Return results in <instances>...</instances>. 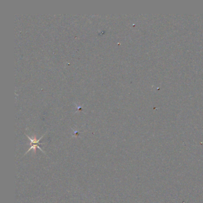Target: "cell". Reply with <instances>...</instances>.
<instances>
[{"label":"cell","mask_w":203,"mask_h":203,"mask_svg":"<svg viewBox=\"0 0 203 203\" xmlns=\"http://www.w3.org/2000/svg\"><path fill=\"white\" fill-rule=\"evenodd\" d=\"M28 136V138L31 140V147L29 149V150L27 151V153H28L29 151H30L31 150H32V149H33L34 151V153H35L36 152V148L37 147V148H38L41 151H42V152H44L43 151V150H42V149L40 148V147H39V145H40L39 144V141H40V139L43 137V136L41 137V138H40L38 140V139H36V138L35 137L34 138V139H31L30 137H29V136Z\"/></svg>","instance_id":"6da1fadb"}]
</instances>
